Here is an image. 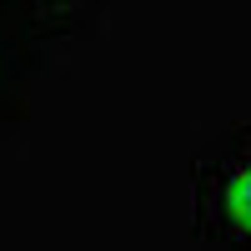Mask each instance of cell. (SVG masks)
Segmentation results:
<instances>
[{
  "label": "cell",
  "mask_w": 251,
  "mask_h": 251,
  "mask_svg": "<svg viewBox=\"0 0 251 251\" xmlns=\"http://www.w3.org/2000/svg\"><path fill=\"white\" fill-rule=\"evenodd\" d=\"M226 211H231V221L251 236V166H241L231 176V186H226Z\"/></svg>",
  "instance_id": "1"
}]
</instances>
